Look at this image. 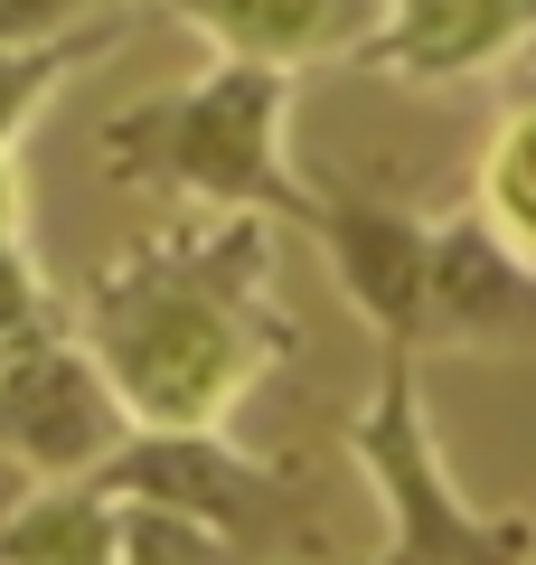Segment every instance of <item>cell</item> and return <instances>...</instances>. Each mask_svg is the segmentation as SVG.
Here are the masks:
<instances>
[{
    "label": "cell",
    "instance_id": "6da1fadb",
    "mask_svg": "<svg viewBox=\"0 0 536 565\" xmlns=\"http://www.w3.org/2000/svg\"><path fill=\"white\" fill-rule=\"evenodd\" d=\"M66 330L122 396L132 434H226V415L301 349L292 311L274 302L264 217H179L132 236L85 274Z\"/></svg>",
    "mask_w": 536,
    "mask_h": 565
},
{
    "label": "cell",
    "instance_id": "7a4b0ae2",
    "mask_svg": "<svg viewBox=\"0 0 536 565\" xmlns=\"http://www.w3.org/2000/svg\"><path fill=\"white\" fill-rule=\"evenodd\" d=\"M292 85L301 76L207 57L189 85H160L104 114L95 161L104 180L160 189L189 217H264L311 236V180L292 170Z\"/></svg>",
    "mask_w": 536,
    "mask_h": 565
},
{
    "label": "cell",
    "instance_id": "3957f363",
    "mask_svg": "<svg viewBox=\"0 0 536 565\" xmlns=\"http://www.w3.org/2000/svg\"><path fill=\"white\" fill-rule=\"evenodd\" d=\"M349 462L367 471L386 509V556L405 565H517L527 556V509H471L424 415V359L377 349V386L349 415Z\"/></svg>",
    "mask_w": 536,
    "mask_h": 565
},
{
    "label": "cell",
    "instance_id": "277c9868",
    "mask_svg": "<svg viewBox=\"0 0 536 565\" xmlns=\"http://www.w3.org/2000/svg\"><path fill=\"white\" fill-rule=\"evenodd\" d=\"M104 500H141V509H179L199 519L207 537L236 546V565L255 556H330V527H320V481L301 462H264V452H236L226 434H132L114 462L95 471Z\"/></svg>",
    "mask_w": 536,
    "mask_h": 565
},
{
    "label": "cell",
    "instance_id": "5b68a950",
    "mask_svg": "<svg viewBox=\"0 0 536 565\" xmlns=\"http://www.w3.org/2000/svg\"><path fill=\"white\" fill-rule=\"evenodd\" d=\"M122 444H132V415L76 330H47L0 359V452L29 481H95Z\"/></svg>",
    "mask_w": 536,
    "mask_h": 565
},
{
    "label": "cell",
    "instance_id": "8992f818",
    "mask_svg": "<svg viewBox=\"0 0 536 565\" xmlns=\"http://www.w3.org/2000/svg\"><path fill=\"white\" fill-rule=\"evenodd\" d=\"M311 236L320 255H330L339 292H349V311L367 330H377V349H405V359H424V282H433V217H415L405 199H386V189H357V180H311Z\"/></svg>",
    "mask_w": 536,
    "mask_h": 565
},
{
    "label": "cell",
    "instance_id": "52a82bcc",
    "mask_svg": "<svg viewBox=\"0 0 536 565\" xmlns=\"http://www.w3.org/2000/svg\"><path fill=\"white\" fill-rule=\"evenodd\" d=\"M536 47V0H386L357 66L415 95H452Z\"/></svg>",
    "mask_w": 536,
    "mask_h": 565
},
{
    "label": "cell",
    "instance_id": "ba28073f",
    "mask_svg": "<svg viewBox=\"0 0 536 565\" xmlns=\"http://www.w3.org/2000/svg\"><path fill=\"white\" fill-rule=\"evenodd\" d=\"M424 349L508 359L536 349V264L508 255L471 207L433 217V282H424Z\"/></svg>",
    "mask_w": 536,
    "mask_h": 565
},
{
    "label": "cell",
    "instance_id": "9c48e42d",
    "mask_svg": "<svg viewBox=\"0 0 536 565\" xmlns=\"http://www.w3.org/2000/svg\"><path fill=\"white\" fill-rule=\"evenodd\" d=\"M160 10H179L199 29L207 57L301 76V66H357L386 0H160Z\"/></svg>",
    "mask_w": 536,
    "mask_h": 565
},
{
    "label": "cell",
    "instance_id": "30bf717a",
    "mask_svg": "<svg viewBox=\"0 0 536 565\" xmlns=\"http://www.w3.org/2000/svg\"><path fill=\"white\" fill-rule=\"evenodd\" d=\"M122 509L95 481H39L20 519L0 527V565H114Z\"/></svg>",
    "mask_w": 536,
    "mask_h": 565
},
{
    "label": "cell",
    "instance_id": "8fae6325",
    "mask_svg": "<svg viewBox=\"0 0 536 565\" xmlns=\"http://www.w3.org/2000/svg\"><path fill=\"white\" fill-rule=\"evenodd\" d=\"M461 207H471L508 255L536 264V95H517L508 114L490 122L480 170H471V199H461Z\"/></svg>",
    "mask_w": 536,
    "mask_h": 565
},
{
    "label": "cell",
    "instance_id": "7c38bea8",
    "mask_svg": "<svg viewBox=\"0 0 536 565\" xmlns=\"http://www.w3.org/2000/svg\"><path fill=\"white\" fill-rule=\"evenodd\" d=\"M114 47H122L114 20L76 29V39H47V47H0V161H10V141L47 114V95H57L66 76H85L95 57H114Z\"/></svg>",
    "mask_w": 536,
    "mask_h": 565
},
{
    "label": "cell",
    "instance_id": "4fadbf2b",
    "mask_svg": "<svg viewBox=\"0 0 536 565\" xmlns=\"http://www.w3.org/2000/svg\"><path fill=\"white\" fill-rule=\"evenodd\" d=\"M114 509H122L114 565H236V546L207 537V527L179 519V509H141V500H114Z\"/></svg>",
    "mask_w": 536,
    "mask_h": 565
},
{
    "label": "cell",
    "instance_id": "5bb4252c",
    "mask_svg": "<svg viewBox=\"0 0 536 565\" xmlns=\"http://www.w3.org/2000/svg\"><path fill=\"white\" fill-rule=\"evenodd\" d=\"M104 20V0H0V47H47Z\"/></svg>",
    "mask_w": 536,
    "mask_h": 565
},
{
    "label": "cell",
    "instance_id": "9a60e30c",
    "mask_svg": "<svg viewBox=\"0 0 536 565\" xmlns=\"http://www.w3.org/2000/svg\"><path fill=\"white\" fill-rule=\"evenodd\" d=\"M339 565H405V556H386V546H377V556H339Z\"/></svg>",
    "mask_w": 536,
    "mask_h": 565
},
{
    "label": "cell",
    "instance_id": "2e32d148",
    "mask_svg": "<svg viewBox=\"0 0 536 565\" xmlns=\"http://www.w3.org/2000/svg\"><path fill=\"white\" fill-rule=\"evenodd\" d=\"M517 565H536V509H527V556H517Z\"/></svg>",
    "mask_w": 536,
    "mask_h": 565
}]
</instances>
